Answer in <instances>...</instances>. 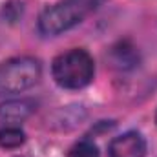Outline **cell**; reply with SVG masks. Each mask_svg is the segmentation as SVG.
<instances>
[{"label": "cell", "mask_w": 157, "mask_h": 157, "mask_svg": "<svg viewBox=\"0 0 157 157\" xmlns=\"http://www.w3.org/2000/svg\"><path fill=\"white\" fill-rule=\"evenodd\" d=\"M51 73L60 88L80 90L91 82V78L95 75V64L88 51L70 49L55 57Z\"/></svg>", "instance_id": "2"}, {"label": "cell", "mask_w": 157, "mask_h": 157, "mask_svg": "<svg viewBox=\"0 0 157 157\" xmlns=\"http://www.w3.org/2000/svg\"><path fill=\"white\" fill-rule=\"evenodd\" d=\"M155 122H157V115H155Z\"/></svg>", "instance_id": "9"}, {"label": "cell", "mask_w": 157, "mask_h": 157, "mask_svg": "<svg viewBox=\"0 0 157 157\" xmlns=\"http://www.w3.org/2000/svg\"><path fill=\"white\" fill-rule=\"evenodd\" d=\"M35 101L31 99H13L0 104V121L22 122L35 112Z\"/></svg>", "instance_id": "5"}, {"label": "cell", "mask_w": 157, "mask_h": 157, "mask_svg": "<svg viewBox=\"0 0 157 157\" xmlns=\"http://www.w3.org/2000/svg\"><path fill=\"white\" fill-rule=\"evenodd\" d=\"M102 0H60L42 11L39 18V31L42 35L55 37L80 24L91 15Z\"/></svg>", "instance_id": "1"}, {"label": "cell", "mask_w": 157, "mask_h": 157, "mask_svg": "<svg viewBox=\"0 0 157 157\" xmlns=\"http://www.w3.org/2000/svg\"><path fill=\"white\" fill-rule=\"evenodd\" d=\"M42 66L33 57H17L0 64V95L20 93L40 80Z\"/></svg>", "instance_id": "3"}, {"label": "cell", "mask_w": 157, "mask_h": 157, "mask_svg": "<svg viewBox=\"0 0 157 157\" xmlns=\"http://www.w3.org/2000/svg\"><path fill=\"white\" fill-rule=\"evenodd\" d=\"M24 141H26V135L20 128L9 126V128L0 130V146L2 148H18L20 144H24Z\"/></svg>", "instance_id": "7"}, {"label": "cell", "mask_w": 157, "mask_h": 157, "mask_svg": "<svg viewBox=\"0 0 157 157\" xmlns=\"http://www.w3.org/2000/svg\"><path fill=\"white\" fill-rule=\"evenodd\" d=\"M110 60H112V64L115 68H119V70H130V68H133L137 64L139 55H137V49L130 42L122 40V42H119V44H115L112 48Z\"/></svg>", "instance_id": "6"}, {"label": "cell", "mask_w": 157, "mask_h": 157, "mask_svg": "<svg viewBox=\"0 0 157 157\" xmlns=\"http://www.w3.org/2000/svg\"><path fill=\"white\" fill-rule=\"evenodd\" d=\"M146 143L139 132H126L110 143V157H144Z\"/></svg>", "instance_id": "4"}, {"label": "cell", "mask_w": 157, "mask_h": 157, "mask_svg": "<svg viewBox=\"0 0 157 157\" xmlns=\"http://www.w3.org/2000/svg\"><path fill=\"white\" fill-rule=\"evenodd\" d=\"M70 157H99V148L93 141L82 139L73 144V148L70 150Z\"/></svg>", "instance_id": "8"}]
</instances>
